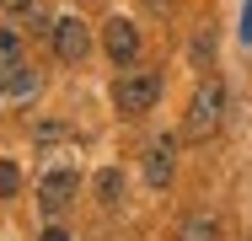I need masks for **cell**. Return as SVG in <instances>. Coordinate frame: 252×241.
<instances>
[{
	"instance_id": "13",
	"label": "cell",
	"mask_w": 252,
	"mask_h": 241,
	"mask_svg": "<svg viewBox=\"0 0 252 241\" xmlns=\"http://www.w3.org/2000/svg\"><path fill=\"white\" fill-rule=\"evenodd\" d=\"M27 32H38V38H54V22L43 16V11H32V16H27Z\"/></svg>"
},
{
	"instance_id": "4",
	"label": "cell",
	"mask_w": 252,
	"mask_h": 241,
	"mask_svg": "<svg viewBox=\"0 0 252 241\" xmlns=\"http://www.w3.org/2000/svg\"><path fill=\"white\" fill-rule=\"evenodd\" d=\"M86 48H92V32H86L81 16H59V22H54V54H59V59L75 64V59H86Z\"/></svg>"
},
{
	"instance_id": "8",
	"label": "cell",
	"mask_w": 252,
	"mask_h": 241,
	"mask_svg": "<svg viewBox=\"0 0 252 241\" xmlns=\"http://www.w3.org/2000/svg\"><path fill=\"white\" fill-rule=\"evenodd\" d=\"M183 241H220L215 214H188V220H183Z\"/></svg>"
},
{
	"instance_id": "15",
	"label": "cell",
	"mask_w": 252,
	"mask_h": 241,
	"mask_svg": "<svg viewBox=\"0 0 252 241\" xmlns=\"http://www.w3.org/2000/svg\"><path fill=\"white\" fill-rule=\"evenodd\" d=\"M242 43H252V0L242 5Z\"/></svg>"
},
{
	"instance_id": "7",
	"label": "cell",
	"mask_w": 252,
	"mask_h": 241,
	"mask_svg": "<svg viewBox=\"0 0 252 241\" xmlns=\"http://www.w3.org/2000/svg\"><path fill=\"white\" fill-rule=\"evenodd\" d=\"M0 91L11 96V102H32L38 70H32V64H5V70H0Z\"/></svg>"
},
{
	"instance_id": "6",
	"label": "cell",
	"mask_w": 252,
	"mask_h": 241,
	"mask_svg": "<svg viewBox=\"0 0 252 241\" xmlns=\"http://www.w3.org/2000/svg\"><path fill=\"white\" fill-rule=\"evenodd\" d=\"M172 166H177V145L156 140L151 150H145V177H151V188H166V182H172Z\"/></svg>"
},
{
	"instance_id": "12",
	"label": "cell",
	"mask_w": 252,
	"mask_h": 241,
	"mask_svg": "<svg viewBox=\"0 0 252 241\" xmlns=\"http://www.w3.org/2000/svg\"><path fill=\"white\" fill-rule=\"evenodd\" d=\"M59 134H64V123H59V118H49V123H38V129H32V140H38V145H54Z\"/></svg>"
},
{
	"instance_id": "11",
	"label": "cell",
	"mask_w": 252,
	"mask_h": 241,
	"mask_svg": "<svg viewBox=\"0 0 252 241\" xmlns=\"http://www.w3.org/2000/svg\"><path fill=\"white\" fill-rule=\"evenodd\" d=\"M16 188H22V172H16L11 161H0V198H11Z\"/></svg>"
},
{
	"instance_id": "10",
	"label": "cell",
	"mask_w": 252,
	"mask_h": 241,
	"mask_svg": "<svg viewBox=\"0 0 252 241\" xmlns=\"http://www.w3.org/2000/svg\"><path fill=\"white\" fill-rule=\"evenodd\" d=\"M5 64H22V43H16V32H0V70Z\"/></svg>"
},
{
	"instance_id": "19",
	"label": "cell",
	"mask_w": 252,
	"mask_h": 241,
	"mask_svg": "<svg viewBox=\"0 0 252 241\" xmlns=\"http://www.w3.org/2000/svg\"><path fill=\"white\" fill-rule=\"evenodd\" d=\"M0 96H5V91H0Z\"/></svg>"
},
{
	"instance_id": "9",
	"label": "cell",
	"mask_w": 252,
	"mask_h": 241,
	"mask_svg": "<svg viewBox=\"0 0 252 241\" xmlns=\"http://www.w3.org/2000/svg\"><path fill=\"white\" fill-rule=\"evenodd\" d=\"M97 198L102 204H118V198H124V172H118V166H102L97 172Z\"/></svg>"
},
{
	"instance_id": "3",
	"label": "cell",
	"mask_w": 252,
	"mask_h": 241,
	"mask_svg": "<svg viewBox=\"0 0 252 241\" xmlns=\"http://www.w3.org/2000/svg\"><path fill=\"white\" fill-rule=\"evenodd\" d=\"M75 188H81V177H75L70 166H54L49 177L38 182V204H43V214H64L70 198H75Z\"/></svg>"
},
{
	"instance_id": "18",
	"label": "cell",
	"mask_w": 252,
	"mask_h": 241,
	"mask_svg": "<svg viewBox=\"0 0 252 241\" xmlns=\"http://www.w3.org/2000/svg\"><path fill=\"white\" fill-rule=\"evenodd\" d=\"M0 5H5V0H0Z\"/></svg>"
},
{
	"instance_id": "1",
	"label": "cell",
	"mask_w": 252,
	"mask_h": 241,
	"mask_svg": "<svg viewBox=\"0 0 252 241\" xmlns=\"http://www.w3.org/2000/svg\"><path fill=\"white\" fill-rule=\"evenodd\" d=\"M156 96H161V75H156V70H129V75H118V81H113V107H118L124 118L151 113Z\"/></svg>"
},
{
	"instance_id": "14",
	"label": "cell",
	"mask_w": 252,
	"mask_h": 241,
	"mask_svg": "<svg viewBox=\"0 0 252 241\" xmlns=\"http://www.w3.org/2000/svg\"><path fill=\"white\" fill-rule=\"evenodd\" d=\"M193 54H199V59H209V54H215V38H209V32H199V38H193Z\"/></svg>"
},
{
	"instance_id": "5",
	"label": "cell",
	"mask_w": 252,
	"mask_h": 241,
	"mask_svg": "<svg viewBox=\"0 0 252 241\" xmlns=\"http://www.w3.org/2000/svg\"><path fill=\"white\" fill-rule=\"evenodd\" d=\"M102 43H107V54H113V64H134V54H140V32H134V22L113 16V22L102 27Z\"/></svg>"
},
{
	"instance_id": "2",
	"label": "cell",
	"mask_w": 252,
	"mask_h": 241,
	"mask_svg": "<svg viewBox=\"0 0 252 241\" xmlns=\"http://www.w3.org/2000/svg\"><path fill=\"white\" fill-rule=\"evenodd\" d=\"M220 118H225V86H220V81H204L199 91H193V102H188V134H193V140L215 134Z\"/></svg>"
},
{
	"instance_id": "16",
	"label": "cell",
	"mask_w": 252,
	"mask_h": 241,
	"mask_svg": "<svg viewBox=\"0 0 252 241\" xmlns=\"http://www.w3.org/2000/svg\"><path fill=\"white\" fill-rule=\"evenodd\" d=\"M38 241H70V231H59V225H49V231H43Z\"/></svg>"
},
{
	"instance_id": "17",
	"label": "cell",
	"mask_w": 252,
	"mask_h": 241,
	"mask_svg": "<svg viewBox=\"0 0 252 241\" xmlns=\"http://www.w3.org/2000/svg\"><path fill=\"white\" fill-rule=\"evenodd\" d=\"M5 5H16V11H22V5H32V0H5Z\"/></svg>"
}]
</instances>
